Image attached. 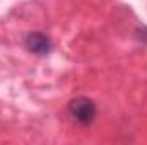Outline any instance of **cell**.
I'll list each match as a JSON object with an SVG mask.
<instances>
[{
  "label": "cell",
  "instance_id": "1",
  "mask_svg": "<svg viewBox=\"0 0 147 145\" xmlns=\"http://www.w3.org/2000/svg\"><path fill=\"white\" fill-rule=\"evenodd\" d=\"M69 114L80 126H87L96 118V104L89 97H75L69 103Z\"/></svg>",
  "mask_w": 147,
  "mask_h": 145
},
{
  "label": "cell",
  "instance_id": "2",
  "mask_svg": "<svg viewBox=\"0 0 147 145\" xmlns=\"http://www.w3.org/2000/svg\"><path fill=\"white\" fill-rule=\"evenodd\" d=\"M26 48L34 55H46L51 50V41L43 33H29L26 36Z\"/></svg>",
  "mask_w": 147,
  "mask_h": 145
}]
</instances>
